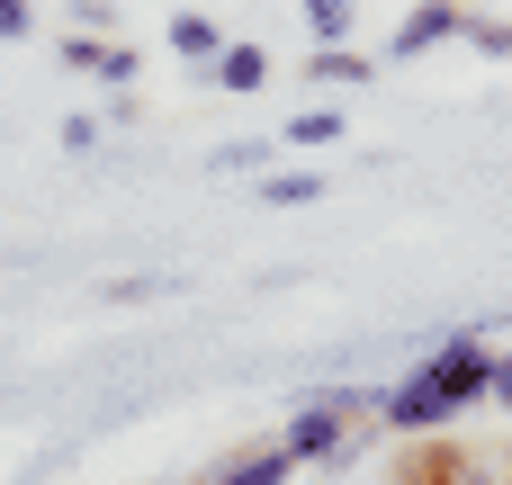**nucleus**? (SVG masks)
I'll list each match as a JSON object with an SVG mask.
<instances>
[{
    "label": "nucleus",
    "instance_id": "f257e3e1",
    "mask_svg": "<svg viewBox=\"0 0 512 485\" xmlns=\"http://www.w3.org/2000/svg\"><path fill=\"white\" fill-rule=\"evenodd\" d=\"M486 387H495L486 342H459V351H441V360H432V369H423V378H414L387 414H396V423H441L450 405H468V396H486Z\"/></svg>",
    "mask_w": 512,
    "mask_h": 485
},
{
    "label": "nucleus",
    "instance_id": "f03ea898",
    "mask_svg": "<svg viewBox=\"0 0 512 485\" xmlns=\"http://www.w3.org/2000/svg\"><path fill=\"white\" fill-rule=\"evenodd\" d=\"M405 485H468V450H459V441L414 450V459H405Z\"/></svg>",
    "mask_w": 512,
    "mask_h": 485
},
{
    "label": "nucleus",
    "instance_id": "7ed1b4c3",
    "mask_svg": "<svg viewBox=\"0 0 512 485\" xmlns=\"http://www.w3.org/2000/svg\"><path fill=\"white\" fill-rule=\"evenodd\" d=\"M243 485H279V468H243Z\"/></svg>",
    "mask_w": 512,
    "mask_h": 485
},
{
    "label": "nucleus",
    "instance_id": "20e7f679",
    "mask_svg": "<svg viewBox=\"0 0 512 485\" xmlns=\"http://www.w3.org/2000/svg\"><path fill=\"white\" fill-rule=\"evenodd\" d=\"M495 396H504V405H512V360H504V369H495Z\"/></svg>",
    "mask_w": 512,
    "mask_h": 485
}]
</instances>
